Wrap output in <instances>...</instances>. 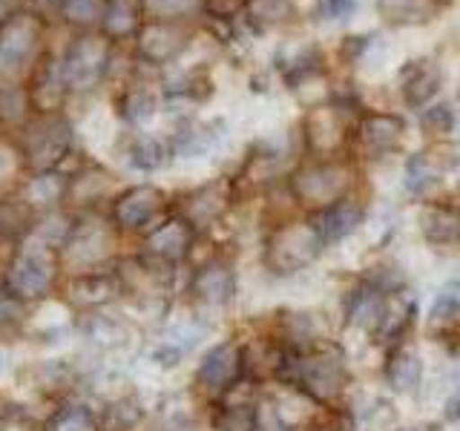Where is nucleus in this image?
<instances>
[{
	"mask_svg": "<svg viewBox=\"0 0 460 431\" xmlns=\"http://www.w3.org/2000/svg\"><path fill=\"white\" fill-rule=\"evenodd\" d=\"M457 164V155L452 147H443V144H435L423 153H417L409 158L406 164V187L411 193H426L435 184L443 181V176Z\"/></svg>",
	"mask_w": 460,
	"mask_h": 431,
	"instance_id": "9b49d317",
	"label": "nucleus"
},
{
	"mask_svg": "<svg viewBox=\"0 0 460 431\" xmlns=\"http://www.w3.org/2000/svg\"><path fill=\"white\" fill-rule=\"evenodd\" d=\"M277 377L311 397L314 402H334L349 385L345 359L334 345H311V348H279Z\"/></svg>",
	"mask_w": 460,
	"mask_h": 431,
	"instance_id": "f257e3e1",
	"label": "nucleus"
},
{
	"mask_svg": "<svg viewBox=\"0 0 460 431\" xmlns=\"http://www.w3.org/2000/svg\"><path fill=\"white\" fill-rule=\"evenodd\" d=\"M115 294V279L104 277V273H86L75 285H72V299L81 305H101V302L112 299Z\"/></svg>",
	"mask_w": 460,
	"mask_h": 431,
	"instance_id": "cd10ccee",
	"label": "nucleus"
},
{
	"mask_svg": "<svg viewBox=\"0 0 460 431\" xmlns=\"http://www.w3.org/2000/svg\"><path fill=\"white\" fill-rule=\"evenodd\" d=\"M110 0H64V14L66 21L78 23V26H93V23H104Z\"/></svg>",
	"mask_w": 460,
	"mask_h": 431,
	"instance_id": "2f4dec72",
	"label": "nucleus"
},
{
	"mask_svg": "<svg viewBox=\"0 0 460 431\" xmlns=\"http://www.w3.org/2000/svg\"><path fill=\"white\" fill-rule=\"evenodd\" d=\"M14 18H18V4H14V0H0V32H4Z\"/></svg>",
	"mask_w": 460,
	"mask_h": 431,
	"instance_id": "79ce46f5",
	"label": "nucleus"
},
{
	"mask_svg": "<svg viewBox=\"0 0 460 431\" xmlns=\"http://www.w3.org/2000/svg\"><path fill=\"white\" fill-rule=\"evenodd\" d=\"M455 316H460V279L446 282L435 296V305H431V320L435 322L455 320Z\"/></svg>",
	"mask_w": 460,
	"mask_h": 431,
	"instance_id": "c9c22d12",
	"label": "nucleus"
},
{
	"mask_svg": "<svg viewBox=\"0 0 460 431\" xmlns=\"http://www.w3.org/2000/svg\"><path fill=\"white\" fill-rule=\"evenodd\" d=\"M244 4H248V0H205V9L213 18L227 21V18H234L236 12H244Z\"/></svg>",
	"mask_w": 460,
	"mask_h": 431,
	"instance_id": "ea45409f",
	"label": "nucleus"
},
{
	"mask_svg": "<svg viewBox=\"0 0 460 431\" xmlns=\"http://www.w3.org/2000/svg\"><path fill=\"white\" fill-rule=\"evenodd\" d=\"M40 40V23L32 14H18L4 32H0V61L4 66H26L35 57Z\"/></svg>",
	"mask_w": 460,
	"mask_h": 431,
	"instance_id": "4468645a",
	"label": "nucleus"
},
{
	"mask_svg": "<svg viewBox=\"0 0 460 431\" xmlns=\"http://www.w3.org/2000/svg\"><path fill=\"white\" fill-rule=\"evenodd\" d=\"M363 219H366L363 201L354 198V196H345V198L334 201V205L316 210L311 216V224L316 227V233H320V239L328 248V244H337L345 236H351L354 230L363 224Z\"/></svg>",
	"mask_w": 460,
	"mask_h": 431,
	"instance_id": "1a4fd4ad",
	"label": "nucleus"
},
{
	"mask_svg": "<svg viewBox=\"0 0 460 431\" xmlns=\"http://www.w3.org/2000/svg\"><path fill=\"white\" fill-rule=\"evenodd\" d=\"M190 242H193V224L176 216V219H167L158 227H153L147 233V253L153 259L164 265H172L184 259V253L190 251Z\"/></svg>",
	"mask_w": 460,
	"mask_h": 431,
	"instance_id": "2eb2a0df",
	"label": "nucleus"
},
{
	"mask_svg": "<svg viewBox=\"0 0 460 431\" xmlns=\"http://www.w3.org/2000/svg\"><path fill=\"white\" fill-rule=\"evenodd\" d=\"M288 187H291V196L299 205L316 213L345 196H351L354 167L342 162V158H316V162L294 170L291 179H288Z\"/></svg>",
	"mask_w": 460,
	"mask_h": 431,
	"instance_id": "f03ea898",
	"label": "nucleus"
},
{
	"mask_svg": "<svg viewBox=\"0 0 460 431\" xmlns=\"http://www.w3.org/2000/svg\"><path fill=\"white\" fill-rule=\"evenodd\" d=\"M440 84H443V75H440V66L435 61H429V57L411 61L406 69H402V86H400L402 101H406L411 110L420 112L438 98Z\"/></svg>",
	"mask_w": 460,
	"mask_h": 431,
	"instance_id": "dca6fc26",
	"label": "nucleus"
},
{
	"mask_svg": "<svg viewBox=\"0 0 460 431\" xmlns=\"http://www.w3.org/2000/svg\"><path fill=\"white\" fill-rule=\"evenodd\" d=\"M119 112L124 115L129 124H141V121L153 119L155 98H153V92L144 90V86H138V90H127L124 98L119 101Z\"/></svg>",
	"mask_w": 460,
	"mask_h": 431,
	"instance_id": "c756f323",
	"label": "nucleus"
},
{
	"mask_svg": "<svg viewBox=\"0 0 460 431\" xmlns=\"http://www.w3.org/2000/svg\"><path fill=\"white\" fill-rule=\"evenodd\" d=\"M190 291L199 302H205V305H227L230 299L236 294V273H234V265L227 262V259L216 256L210 259L208 265H201L193 277V285Z\"/></svg>",
	"mask_w": 460,
	"mask_h": 431,
	"instance_id": "f8f14e48",
	"label": "nucleus"
},
{
	"mask_svg": "<svg viewBox=\"0 0 460 431\" xmlns=\"http://www.w3.org/2000/svg\"><path fill=\"white\" fill-rule=\"evenodd\" d=\"M325 242L316 233L311 222H291L279 224L265 239V268L277 277H294V273L305 270L320 259Z\"/></svg>",
	"mask_w": 460,
	"mask_h": 431,
	"instance_id": "7ed1b4c3",
	"label": "nucleus"
},
{
	"mask_svg": "<svg viewBox=\"0 0 460 431\" xmlns=\"http://www.w3.org/2000/svg\"><path fill=\"white\" fill-rule=\"evenodd\" d=\"M21 311V296H14L9 287L0 291V320H14Z\"/></svg>",
	"mask_w": 460,
	"mask_h": 431,
	"instance_id": "a19ab883",
	"label": "nucleus"
},
{
	"mask_svg": "<svg viewBox=\"0 0 460 431\" xmlns=\"http://www.w3.org/2000/svg\"><path fill=\"white\" fill-rule=\"evenodd\" d=\"M394 431H440V426L438 423H414V426H402Z\"/></svg>",
	"mask_w": 460,
	"mask_h": 431,
	"instance_id": "37998d69",
	"label": "nucleus"
},
{
	"mask_svg": "<svg viewBox=\"0 0 460 431\" xmlns=\"http://www.w3.org/2000/svg\"><path fill=\"white\" fill-rule=\"evenodd\" d=\"M141 417V409L133 400H119L104 411V420H101V428L104 431H129Z\"/></svg>",
	"mask_w": 460,
	"mask_h": 431,
	"instance_id": "72a5a7b5",
	"label": "nucleus"
},
{
	"mask_svg": "<svg viewBox=\"0 0 460 431\" xmlns=\"http://www.w3.org/2000/svg\"><path fill=\"white\" fill-rule=\"evenodd\" d=\"M244 12H248V18L259 29H270V26H279L291 18L294 4L291 0H248V4H244Z\"/></svg>",
	"mask_w": 460,
	"mask_h": 431,
	"instance_id": "c85d7f7f",
	"label": "nucleus"
},
{
	"mask_svg": "<svg viewBox=\"0 0 460 431\" xmlns=\"http://www.w3.org/2000/svg\"><path fill=\"white\" fill-rule=\"evenodd\" d=\"M29 227V201L6 198L0 201V233L4 236H21Z\"/></svg>",
	"mask_w": 460,
	"mask_h": 431,
	"instance_id": "473e14b6",
	"label": "nucleus"
},
{
	"mask_svg": "<svg viewBox=\"0 0 460 431\" xmlns=\"http://www.w3.org/2000/svg\"><path fill=\"white\" fill-rule=\"evenodd\" d=\"M420 233L435 248H452L460 244V207L443 205V201H431L420 210Z\"/></svg>",
	"mask_w": 460,
	"mask_h": 431,
	"instance_id": "6ab92c4d",
	"label": "nucleus"
},
{
	"mask_svg": "<svg viewBox=\"0 0 460 431\" xmlns=\"http://www.w3.org/2000/svg\"><path fill=\"white\" fill-rule=\"evenodd\" d=\"M452 417H457V420H460V400L452 406Z\"/></svg>",
	"mask_w": 460,
	"mask_h": 431,
	"instance_id": "c03bdc74",
	"label": "nucleus"
},
{
	"mask_svg": "<svg viewBox=\"0 0 460 431\" xmlns=\"http://www.w3.org/2000/svg\"><path fill=\"white\" fill-rule=\"evenodd\" d=\"M414 311H417V305H414V296L409 291H402V287H400V291L388 294L385 311L380 316V325H377V330H374L371 337L377 342H394L397 337L406 334V328L414 320Z\"/></svg>",
	"mask_w": 460,
	"mask_h": 431,
	"instance_id": "412c9836",
	"label": "nucleus"
},
{
	"mask_svg": "<svg viewBox=\"0 0 460 431\" xmlns=\"http://www.w3.org/2000/svg\"><path fill=\"white\" fill-rule=\"evenodd\" d=\"M26 112V92L18 86H0V124H18Z\"/></svg>",
	"mask_w": 460,
	"mask_h": 431,
	"instance_id": "e433bc0d",
	"label": "nucleus"
},
{
	"mask_svg": "<svg viewBox=\"0 0 460 431\" xmlns=\"http://www.w3.org/2000/svg\"><path fill=\"white\" fill-rule=\"evenodd\" d=\"M438 0H377V12L392 26H417L429 23L438 14Z\"/></svg>",
	"mask_w": 460,
	"mask_h": 431,
	"instance_id": "5701e85b",
	"label": "nucleus"
},
{
	"mask_svg": "<svg viewBox=\"0 0 460 431\" xmlns=\"http://www.w3.org/2000/svg\"><path fill=\"white\" fill-rule=\"evenodd\" d=\"M190 35L181 21H144L138 29V52L153 64L172 61L184 47Z\"/></svg>",
	"mask_w": 460,
	"mask_h": 431,
	"instance_id": "6e6552de",
	"label": "nucleus"
},
{
	"mask_svg": "<svg viewBox=\"0 0 460 431\" xmlns=\"http://www.w3.org/2000/svg\"><path fill=\"white\" fill-rule=\"evenodd\" d=\"M225 400L216 406L213 426L216 431H256V402L259 397L248 394L242 400H234L230 394H222Z\"/></svg>",
	"mask_w": 460,
	"mask_h": 431,
	"instance_id": "4be33fe9",
	"label": "nucleus"
},
{
	"mask_svg": "<svg viewBox=\"0 0 460 431\" xmlns=\"http://www.w3.org/2000/svg\"><path fill=\"white\" fill-rule=\"evenodd\" d=\"M69 141H72V129L64 121H47V124H38L29 129L26 136V155L29 162L35 167H55L69 150Z\"/></svg>",
	"mask_w": 460,
	"mask_h": 431,
	"instance_id": "ddd939ff",
	"label": "nucleus"
},
{
	"mask_svg": "<svg viewBox=\"0 0 460 431\" xmlns=\"http://www.w3.org/2000/svg\"><path fill=\"white\" fill-rule=\"evenodd\" d=\"M359 144L366 147L368 155H388L400 147L402 141V133H406V124L402 119L392 112H371L366 115L363 121H359Z\"/></svg>",
	"mask_w": 460,
	"mask_h": 431,
	"instance_id": "f3484780",
	"label": "nucleus"
},
{
	"mask_svg": "<svg viewBox=\"0 0 460 431\" xmlns=\"http://www.w3.org/2000/svg\"><path fill=\"white\" fill-rule=\"evenodd\" d=\"M162 205H164L162 190H155L150 184L133 187V190H127L124 196L115 198L112 219L124 230H144L158 213H162Z\"/></svg>",
	"mask_w": 460,
	"mask_h": 431,
	"instance_id": "9d476101",
	"label": "nucleus"
},
{
	"mask_svg": "<svg viewBox=\"0 0 460 431\" xmlns=\"http://www.w3.org/2000/svg\"><path fill=\"white\" fill-rule=\"evenodd\" d=\"M104 32L110 38H124L129 32L138 35V9L129 4V0H110L107 14H104Z\"/></svg>",
	"mask_w": 460,
	"mask_h": 431,
	"instance_id": "bb28decb",
	"label": "nucleus"
},
{
	"mask_svg": "<svg viewBox=\"0 0 460 431\" xmlns=\"http://www.w3.org/2000/svg\"><path fill=\"white\" fill-rule=\"evenodd\" d=\"M420 127L429 136H449L455 127V110L449 104H429L420 110Z\"/></svg>",
	"mask_w": 460,
	"mask_h": 431,
	"instance_id": "f704fd0d",
	"label": "nucleus"
},
{
	"mask_svg": "<svg viewBox=\"0 0 460 431\" xmlns=\"http://www.w3.org/2000/svg\"><path fill=\"white\" fill-rule=\"evenodd\" d=\"M199 337H201V328L181 325V328H176V330H170V334L162 339V345L155 348L153 356H155L162 365H176L179 359L199 342Z\"/></svg>",
	"mask_w": 460,
	"mask_h": 431,
	"instance_id": "a878e982",
	"label": "nucleus"
},
{
	"mask_svg": "<svg viewBox=\"0 0 460 431\" xmlns=\"http://www.w3.org/2000/svg\"><path fill=\"white\" fill-rule=\"evenodd\" d=\"M52 431H93V414L84 406H69L52 420Z\"/></svg>",
	"mask_w": 460,
	"mask_h": 431,
	"instance_id": "4c0bfd02",
	"label": "nucleus"
},
{
	"mask_svg": "<svg viewBox=\"0 0 460 431\" xmlns=\"http://www.w3.org/2000/svg\"><path fill=\"white\" fill-rule=\"evenodd\" d=\"M112 43L98 35H84L66 49V57L61 64V84L64 90H93L104 78L110 66Z\"/></svg>",
	"mask_w": 460,
	"mask_h": 431,
	"instance_id": "20e7f679",
	"label": "nucleus"
},
{
	"mask_svg": "<svg viewBox=\"0 0 460 431\" xmlns=\"http://www.w3.org/2000/svg\"><path fill=\"white\" fill-rule=\"evenodd\" d=\"M138 9L147 21H184L205 9V0H138Z\"/></svg>",
	"mask_w": 460,
	"mask_h": 431,
	"instance_id": "393cba45",
	"label": "nucleus"
},
{
	"mask_svg": "<svg viewBox=\"0 0 460 431\" xmlns=\"http://www.w3.org/2000/svg\"><path fill=\"white\" fill-rule=\"evenodd\" d=\"M227 184H205L199 187L196 193L187 196V207H184V219L193 227H210L213 222L222 219V213L227 210Z\"/></svg>",
	"mask_w": 460,
	"mask_h": 431,
	"instance_id": "aec40b11",
	"label": "nucleus"
},
{
	"mask_svg": "<svg viewBox=\"0 0 460 431\" xmlns=\"http://www.w3.org/2000/svg\"><path fill=\"white\" fill-rule=\"evenodd\" d=\"M55 277L58 265L52 256H47V251H23L9 268L6 287L21 299H35L49 291Z\"/></svg>",
	"mask_w": 460,
	"mask_h": 431,
	"instance_id": "39448f33",
	"label": "nucleus"
},
{
	"mask_svg": "<svg viewBox=\"0 0 460 431\" xmlns=\"http://www.w3.org/2000/svg\"><path fill=\"white\" fill-rule=\"evenodd\" d=\"M357 0H323L320 4V18L325 21H342L354 12Z\"/></svg>",
	"mask_w": 460,
	"mask_h": 431,
	"instance_id": "58836bf2",
	"label": "nucleus"
},
{
	"mask_svg": "<svg viewBox=\"0 0 460 431\" xmlns=\"http://www.w3.org/2000/svg\"><path fill=\"white\" fill-rule=\"evenodd\" d=\"M302 129H305V144L308 150L316 153L320 158H334V153L342 147V141L349 138V121H345V112L334 104L325 107H314L305 121H302Z\"/></svg>",
	"mask_w": 460,
	"mask_h": 431,
	"instance_id": "423d86ee",
	"label": "nucleus"
},
{
	"mask_svg": "<svg viewBox=\"0 0 460 431\" xmlns=\"http://www.w3.org/2000/svg\"><path fill=\"white\" fill-rule=\"evenodd\" d=\"M385 299H388V291H383V287H377L368 279L359 282L349 294V299H345V320H349V325L366 328L368 334H374L385 311Z\"/></svg>",
	"mask_w": 460,
	"mask_h": 431,
	"instance_id": "a211bd4d",
	"label": "nucleus"
},
{
	"mask_svg": "<svg viewBox=\"0 0 460 431\" xmlns=\"http://www.w3.org/2000/svg\"><path fill=\"white\" fill-rule=\"evenodd\" d=\"M242 368H244V351L236 342H222L210 348L205 359L199 363L196 383L210 394H225L230 385H236Z\"/></svg>",
	"mask_w": 460,
	"mask_h": 431,
	"instance_id": "0eeeda50",
	"label": "nucleus"
},
{
	"mask_svg": "<svg viewBox=\"0 0 460 431\" xmlns=\"http://www.w3.org/2000/svg\"><path fill=\"white\" fill-rule=\"evenodd\" d=\"M385 380L400 394L414 391L423 380V363H420V356H417V351L394 348L392 356H388V365H385Z\"/></svg>",
	"mask_w": 460,
	"mask_h": 431,
	"instance_id": "b1692460",
	"label": "nucleus"
},
{
	"mask_svg": "<svg viewBox=\"0 0 460 431\" xmlns=\"http://www.w3.org/2000/svg\"><path fill=\"white\" fill-rule=\"evenodd\" d=\"M172 147L158 138H138L133 153H129V162H133V167L138 170H158L164 162H167V153Z\"/></svg>",
	"mask_w": 460,
	"mask_h": 431,
	"instance_id": "7c9ffc66",
	"label": "nucleus"
}]
</instances>
